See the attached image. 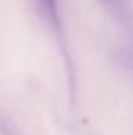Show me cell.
I'll return each instance as SVG.
<instances>
[{
  "mask_svg": "<svg viewBox=\"0 0 133 135\" xmlns=\"http://www.w3.org/2000/svg\"><path fill=\"white\" fill-rule=\"evenodd\" d=\"M39 2V7L43 9V12L46 14V17L51 21V22L57 24L58 22V5L57 0H38Z\"/></svg>",
  "mask_w": 133,
  "mask_h": 135,
  "instance_id": "obj_1",
  "label": "cell"
}]
</instances>
